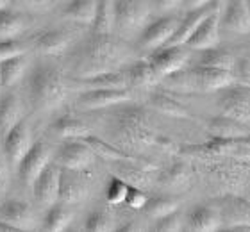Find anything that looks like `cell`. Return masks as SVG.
<instances>
[{
	"label": "cell",
	"mask_w": 250,
	"mask_h": 232,
	"mask_svg": "<svg viewBox=\"0 0 250 232\" xmlns=\"http://www.w3.org/2000/svg\"><path fill=\"white\" fill-rule=\"evenodd\" d=\"M127 61V48L111 34H93L77 57V72L81 77H89L102 72H111Z\"/></svg>",
	"instance_id": "1"
},
{
	"label": "cell",
	"mask_w": 250,
	"mask_h": 232,
	"mask_svg": "<svg viewBox=\"0 0 250 232\" xmlns=\"http://www.w3.org/2000/svg\"><path fill=\"white\" fill-rule=\"evenodd\" d=\"M29 95L36 111H50L66 98V86L61 72L50 64H38L29 77Z\"/></svg>",
	"instance_id": "2"
},
{
	"label": "cell",
	"mask_w": 250,
	"mask_h": 232,
	"mask_svg": "<svg viewBox=\"0 0 250 232\" xmlns=\"http://www.w3.org/2000/svg\"><path fill=\"white\" fill-rule=\"evenodd\" d=\"M95 152L91 150L86 141H79V139H70L66 143L61 145L58 154L54 157V163L62 168V170H77L84 171L86 168L93 165Z\"/></svg>",
	"instance_id": "3"
},
{
	"label": "cell",
	"mask_w": 250,
	"mask_h": 232,
	"mask_svg": "<svg viewBox=\"0 0 250 232\" xmlns=\"http://www.w3.org/2000/svg\"><path fill=\"white\" fill-rule=\"evenodd\" d=\"M184 77L188 79L186 83L198 91H220L234 84L232 72L218 70V68L195 66L184 73Z\"/></svg>",
	"instance_id": "4"
},
{
	"label": "cell",
	"mask_w": 250,
	"mask_h": 232,
	"mask_svg": "<svg viewBox=\"0 0 250 232\" xmlns=\"http://www.w3.org/2000/svg\"><path fill=\"white\" fill-rule=\"evenodd\" d=\"M52 161V148L43 141L32 143V147L29 148L21 161L16 165L18 168V179L21 181V184L32 186V182L36 181V177L43 171V168Z\"/></svg>",
	"instance_id": "5"
},
{
	"label": "cell",
	"mask_w": 250,
	"mask_h": 232,
	"mask_svg": "<svg viewBox=\"0 0 250 232\" xmlns=\"http://www.w3.org/2000/svg\"><path fill=\"white\" fill-rule=\"evenodd\" d=\"M148 18V5L145 0H116L115 27L120 32L138 31Z\"/></svg>",
	"instance_id": "6"
},
{
	"label": "cell",
	"mask_w": 250,
	"mask_h": 232,
	"mask_svg": "<svg viewBox=\"0 0 250 232\" xmlns=\"http://www.w3.org/2000/svg\"><path fill=\"white\" fill-rule=\"evenodd\" d=\"M59 182H61V168L50 161L31 186L38 206L50 207L52 204L59 202Z\"/></svg>",
	"instance_id": "7"
},
{
	"label": "cell",
	"mask_w": 250,
	"mask_h": 232,
	"mask_svg": "<svg viewBox=\"0 0 250 232\" xmlns=\"http://www.w3.org/2000/svg\"><path fill=\"white\" fill-rule=\"evenodd\" d=\"M32 132L27 120H20L7 134L2 138V148H4V157L9 165H18L21 157L29 152L32 147Z\"/></svg>",
	"instance_id": "8"
},
{
	"label": "cell",
	"mask_w": 250,
	"mask_h": 232,
	"mask_svg": "<svg viewBox=\"0 0 250 232\" xmlns=\"http://www.w3.org/2000/svg\"><path fill=\"white\" fill-rule=\"evenodd\" d=\"M188 57L189 56L183 48V45H165L161 48H157L146 61L150 63L154 72L163 79L181 72L186 66Z\"/></svg>",
	"instance_id": "9"
},
{
	"label": "cell",
	"mask_w": 250,
	"mask_h": 232,
	"mask_svg": "<svg viewBox=\"0 0 250 232\" xmlns=\"http://www.w3.org/2000/svg\"><path fill=\"white\" fill-rule=\"evenodd\" d=\"M148 118L143 111L138 107H132L129 111L118 116V129H120V138L124 141H129L130 145H141L148 143L152 138L148 125H146Z\"/></svg>",
	"instance_id": "10"
},
{
	"label": "cell",
	"mask_w": 250,
	"mask_h": 232,
	"mask_svg": "<svg viewBox=\"0 0 250 232\" xmlns=\"http://www.w3.org/2000/svg\"><path fill=\"white\" fill-rule=\"evenodd\" d=\"M177 16H163L159 20L146 27L140 36V48L141 50H157L168 43V40L173 36V32L179 25Z\"/></svg>",
	"instance_id": "11"
},
{
	"label": "cell",
	"mask_w": 250,
	"mask_h": 232,
	"mask_svg": "<svg viewBox=\"0 0 250 232\" xmlns=\"http://www.w3.org/2000/svg\"><path fill=\"white\" fill-rule=\"evenodd\" d=\"M129 98L130 95L125 88H91L79 95L77 104L83 109L95 111V109H105L111 107V105H116V104L127 102Z\"/></svg>",
	"instance_id": "12"
},
{
	"label": "cell",
	"mask_w": 250,
	"mask_h": 232,
	"mask_svg": "<svg viewBox=\"0 0 250 232\" xmlns=\"http://www.w3.org/2000/svg\"><path fill=\"white\" fill-rule=\"evenodd\" d=\"M229 91L220 98V107L222 114L234 118L241 124H250V95L245 86L232 88L229 86Z\"/></svg>",
	"instance_id": "13"
},
{
	"label": "cell",
	"mask_w": 250,
	"mask_h": 232,
	"mask_svg": "<svg viewBox=\"0 0 250 232\" xmlns=\"http://www.w3.org/2000/svg\"><path fill=\"white\" fill-rule=\"evenodd\" d=\"M225 31L234 34H249L250 32V7L247 0H227L222 21Z\"/></svg>",
	"instance_id": "14"
},
{
	"label": "cell",
	"mask_w": 250,
	"mask_h": 232,
	"mask_svg": "<svg viewBox=\"0 0 250 232\" xmlns=\"http://www.w3.org/2000/svg\"><path fill=\"white\" fill-rule=\"evenodd\" d=\"M218 23H220L218 9H214L213 13L197 27V31L193 32L191 38L186 42L188 48H191V50H208V48H214L220 42Z\"/></svg>",
	"instance_id": "15"
},
{
	"label": "cell",
	"mask_w": 250,
	"mask_h": 232,
	"mask_svg": "<svg viewBox=\"0 0 250 232\" xmlns=\"http://www.w3.org/2000/svg\"><path fill=\"white\" fill-rule=\"evenodd\" d=\"M72 42V34L66 29H47L34 36V48L45 56H61Z\"/></svg>",
	"instance_id": "16"
},
{
	"label": "cell",
	"mask_w": 250,
	"mask_h": 232,
	"mask_svg": "<svg viewBox=\"0 0 250 232\" xmlns=\"http://www.w3.org/2000/svg\"><path fill=\"white\" fill-rule=\"evenodd\" d=\"M214 9H218L216 4H209V5H204V7H198V9H193L188 13L186 18L179 21L177 29L173 32V36L168 40L167 45H186V42L191 38V34L197 31V27L202 23L206 18H208Z\"/></svg>",
	"instance_id": "17"
},
{
	"label": "cell",
	"mask_w": 250,
	"mask_h": 232,
	"mask_svg": "<svg viewBox=\"0 0 250 232\" xmlns=\"http://www.w3.org/2000/svg\"><path fill=\"white\" fill-rule=\"evenodd\" d=\"M0 220L9 222L11 225L20 229L21 232L31 229L32 223H34V216H32L29 204L23 200H15V198L0 204Z\"/></svg>",
	"instance_id": "18"
},
{
	"label": "cell",
	"mask_w": 250,
	"mask_h": 232,
	"mask_svg": "<svg viewBox=\"0 0 250 232\" xmlns=\"http://www.w3.org/2000/svg\"><path fill=\"white\" fill-rule=\"evenodd\" d=\"M88 195V184L79 179L77 170H62L61 168V182H59V202L62 204H77L84 200Z\"/></svg>",
	"instance_id": "19"
},
{
	"label": "cell",
	"mask_w": 250,
	"mask_h": 232,
	"mask_svg": "<svg viewBox=\"0 0 250 232\" xmlns=\"http://www.w3.org/2000/svg\"><path fill=\"white\" fill-rule=\"evenodd\" d=\"M222 214L218 209H213L209 206H197L189 212L188 223L189 229L195 232H214L222 227Z\"/></svg>",
	"instance_id": "20"
},
{
	"label": "cell",
	"mask_w": 250,
	"mask_h": 232,
	"mask_svg": "<svg viewBox=\"0 0 250 232\" xmlns=\"http://www.w3.org/2000/svg\"><path fill=\"white\" fill-rule=\"evenodd\" d=\"M208 129H209V132L213 134V138L230 139V141L245 138V136L249 134V129L245 127V124H241V122H238V120H234V118H229V116H225V114H220L216 118L209 120Z\"/></svg>",
	"instance_id": "21"
},
{
	"label": "cell",
	"mask_w": 250,
	"mask_h": 232,
	"mask_svg": "<svg viewBox=\"0 0 250 232\" xmlns=\"http://www.w3.org/2000/svg\"><path fill=\"white\" fill-rule=\"evenodd\" d=\"M27 70V57L25 54L13 56L0 61V84L4 88H13L20 83Z\"/></svg>",
	"instance_id": "22"
},
{
	"label": "cell",
	"mask_w": 250,
	"mask_h": 232,
	"mask_svg": "<svg viewBox=\"0 0 250 232\" xmlns=\"http://www.w3.org/2000/svg\"><path fill=\"white\" fill-rule=\"evenodd\" d=\"M21 120V104L16 95L9 93L0 97V136L4 138Z\"/></svg>",
	"instance_id": "23"
},
{
	"label": "cell",
	"mask_w": 250,
	"mask_h": 232,
	"mask_svg": "<svg viewBox=\"0 0 250 232\" xmlns=\"http://www.w3.org/2000/svg\"><path fill=\"white\" fill-rule=\"evenodd\" d=\"M127 83L132 84L134 88H152L156 86L161 77L154 72V68L148 61H136L127 68Z\"/></svg>",
	"instance_id": "24"
},
{
	"label": "cell",
	"mask_w": 250,
	"mask_h": 232,
	"mask_svg": "<svg viewBox=\"0 0 250 232\" xmlns=\"http://www.w3.org/2000/svg\"><path fill=\"white\" fill-rule=\"evenodd\" d=\"M64 16L68 20L91 25L97 13V0H72L64 5Z\"/></svg>",
	"instance_id": "25"
},
{
	"label": "cell",
	"mask_w": 250,
	"mask_h": 232,
	"mask_svg": "<svg viewBox=\"0 0 250 232\" xmlns=\"http://www.w3.org/2000/svg\"><path fill=\"white\" fill-rule=\"evenodd\" d=\"M77 81L88 86V89L91 88H127V75L125 72H118V70H111V72H102L97 75H89V77H79Z\"/></svg>",
	"instance_id": "26"
},
{
	"label": "cell",
	"mask_w": 250,
	"mask_h": 232,
	"mask_svg": "<svg viewBox=\"0 0 250 232\" xmlns=\"http://www.w3.org/2000/svg\"><path fill=\"white\" fill-rule=\"evenodd\" d=\"M72 211L68 209V204H62V202H56L48 207L47 214H45V222H43V227L48 232H62L66 231L70 222H72Z\"/></svg>",
	"instance_id": "27"
},
{
	"label": "cell",
	"mask_w": 250,
	"mask_h": 232,
	"mask_svg": "<svg viewBox=\"0 0 250 232\" xmlns=\"http://www.w3.org/2000/svg\"><path fill=\"white\" fill-rule=\"evenodd\" d=\"M93 34H111L115 29V2L113 0H97V13L91 23Z\"/></svg>",
	"instance_id": "28"
},
{
	"label": "cell",
	"mask_w": 250,
	"mask_h": 232,
	"mask_svg": "<svg viewBox=\"0 0 250 232\" xmlns=\"http://www.w3.org/2000/svg\"><path fill=\"white\" fill-rule=\"evenodd\" d=\"M202 56L197 61V66H206V68H218V70H227L232 72L234 66V57L227 54L225 50H218L216 46L214 48H208V50H200Z\"/></svg>",
	"instance_id": "29"
},
{
	"label": "cell",
	"mask_w": 250,
	"mask_h": 232,
	"mask_svg": "<svg viewBox=\"0 0 250 232\" xmlns=\"http://www.w3.org/2000/svg\"><path fill=\"white\" fill-rule=\"evenodd\" d=\"M52 130L61 138H84L89 134V127L81 120L73 118V116H61L56 120V124L52 125Z\"/></svg>",
	"instance_id": "30"
},
{
	"label": "cell",
	"mask_w": 250,
	"mask_h": 232,
	"mask_svg": "<svg viewBox=\"0 0 250 232\" xmlns=\"http://www.w3.org/2000/svg\"><path fill=\"white\" fill-rule=\"evenodd\" d=\"M84 141L91 147V150L95 152V155H100V157H104V159H113V161H129V163H134V157H130V155L124 154L120 152L118 148H115L113 145L105 143L102 139L99 138H93V136H84Z\"/></svg>",
	"instance_id": "31"
},
{
	"label": "cell",
	"mask_w": 250,
	"mask_h": 232,
	"mask_svg": "<svg viewBox=\"0 0 250 232\" xmlns=\"http://www.w3.org/2000/svg\"><path fill=\"white\" fill-rule=\"evenodd\" d=\"M23 31V18L20 13L7 7L0 9V38H16Z\"/></svg>",
	"instance_id": "32"
},
{
	"label": "cell",
	"mask_w": 250,
	"mask_h": 232,
	"mask_svg": "<svg viewBox=\"0 0 250 232\" xmlns=\"http://www.w3.org/2000/svg\"><path fill=\"white\" fill-rule=\"evenodd\" d=\"M150 104L154 109L165 114H170V116H177V118H188L189 116V113L186 111L183 104H179L175 98L168 97L165 93H154L150 98Z\"/></svg>",
	"instance_id": "33"
},
{
	"label": "cell",
	"mask_w": 250,
	"mask_h": 232,
	"mask_svg": "<svg viewBox=\"0 0 250 232\" xmlns=\"http://www.w3.org/2000/svg\"><path fill=\"white\" fill-rule=\"evenodd\" d=\"M146 211V214L150 218H161L167 216L170 212L177 211V202L172 198H165V196H156V198H148L143 207Z\"/></svg>",
	"instance_id": "34"
},
{
	"label": "cell",
	"mask_w": 250,
	"mask_h": 232,
	"mask_svg": "<svg viewBox=\"0 0 250 232\" xmlns=\"http://www.w3.org/2000/svg\"><path fill=\"white\" fill-rule=\"evenodd\" d=\"M113 216L107 211H93L86 220L84 229L88 232H109L115 229Z\"/></svg>",
	"instance_id": "35"
},
{
	"label": "cell",
	"mask_w": 250,
	"mask_h": 232,
	"mask_svg": "<svg viewBox=\"0 0 250 232\" xmlns=\"http://www.w3.org/2000/svg\"><path fill=\"white\" fill-rule=\"evenodd\" d=\"M129 186L124 179L120 177H113L107 184V190H105V200L109 202L111 206H120L125 202V196H127V191H129Z\"/></svg>",
	"instance_id": "36"
},
{
	"label": "cell",
	"mask_w": 250,
	"mask_h": 232,
	"mask_svg": "<svg viewBox=\"0 0 250 232\" xmlns=\"http://www.w3.org/2000/svg\"><path fill=\"white\" fill-rule=\"evenodd\" d=\"M232 75H234V83L240 86H245L250 89V59L249 57H240L234 61L232 66Z\"/></svg>",
	"instance_id": "37"
},
{
	"label": "cell",
	"mask_w": 250,
	"mask_h": 232,
	"mask_svg": "<svg viewBox=\"0 0 250 232\" xmlns=\"http://www.w3.org/2000/svg\"><path fill=\"white\" fill-rule=\"evenodd\" d=\"M181 229H183L181 214H179L177 211H173V212H170V214H167V216L157 218L154 231H157V232H179Z\"/></svg>",
	"instance_id": "38"
},
{
	"label": "cell",
	"mask_w": 250,
	"mask_h": 232,
	"mask_svg": "<svg viewBox=\"0 0 250 232\" xmlns=\"http://www.w3.org/2000/svg\"><path fill=\"white\" fill-rule=\"evenodd\" d=\"M120 179H124V181L127 182V184H130V186L148 184V175L145 173V168H140V170H136L134 166L122 168V170H120Z\"/></svg>",
	"instance_id": "39"
},
{
	"label": "cell",
	"mask_w": 250,
	"mask_h": 232,
	"mask_svg": "<svg viewBox=\"0 0 250 232\" xmlns=\"http://www.w3.org/2000/svg\"><path fill=\"white\" fill-rule=\"evenodd\" d=\"M20 54H25V48H23V45L20 42H16L15 38L0 40V61L13 56H20Z\"/></svg>",
	"instance_id": "40"
},
{
	"label": "cell",
	"mask_w": 250,
	"mask_h": 232,
	"mask_svg": "<svg viewBox=\"0 0 250 232\" xmlns=\"http://www.w3.org/2000/svg\"><path fill=\"white\" fill-rule=\"evenodd\" d=\"M146 200H148V196H146L138 186H129V191H127V196H125L124 204H127L130 209H143Z\"/></svg>",
	"instance_id": "41"
},
{
	"label": "cell",
	"mask_w": 250,
	"mask_h": 232,
	"mask_svg": "<svg viewBox=\"0 0 250 232\" xmlns=\"http://www.w3.org/2000/svg\"><path fill=\"white\" fill-rule=\"evenodd\" d=\"M184 181H186V168H184L183 165L172 166V170H168L167 177H165V182L170 186L183 184Z\"/></svg>",
	"instance_id": "42"
},
{
	"label": "cell",
	"mask_w": 250,
	"mask_h": 232,
	"mask_svg": "<svg viewBox=\"0 0 250 232\" xmlns=\"http://www.w3.org/2000/svg\"><path fill=\"white\" fill-rule=\"evenodd\" d=\"M154 5H156L159 11L167 13V11L181 7V5H183V0H154Z\"/></svg>",
	"instance_id": "43"
},
{
	"label": "cell",
	"mask_w": 250,
	"mask_h": 232,
	"mask_svg": "<svg viewBox=\"0 0 250 232\" xmlns=\"http://www.w3.org/2000/svg\"><path fill=\"white\" fill-rule=\"evenodd\" d=\"M213 4V0H183V7L188 11L198 9V7H204V5Z\"/></svg>",
	"instance_id": "44"
},
{
	"label": "cell",
	"mask_w": 250,
	"mask_h": 232,
	"mask_svg": "<svg viewBox=\"0 0 250 232\" xmlns=\"http://www.w3.org/2000/svg\"><path fill=\"white\" fill-rule=\"evenodd\" d=\"M0 232H21L18 227L15 225H11L9 222H5V220H0Z\"/></svg>",
	"instance_id": "45"
},
{
	"label": "cell",
	"mask_w": 250,
	"mask_h": 232,
	"mask_svg": "<svg viewBox=\"0 0 250 232\" xmlns=\"http://www.w3.org/2000/svg\"><path fill=\"white\" fill-rule=\"evenodd\" d=\"M5 181H7V168H5L2 157H0V188L5 184Z\"/></svg>",
	"instance_id": "46"
},
{
	"label": "cell",
	"mask_w": 250,
	"mask_h": 232,
	"mask_svg": "<svg viewBox=\"0 0 250 232\" xmlns=\"http://www.w3.org/2000/svg\"><path fill=\"white\" fill-rule=\"evenodd\" d=\"M16 2H21V4H42L45 0H16Z\"/></svg>",
	"instance_id": "47"
},
{
	"label": "cell",
	"mask_w": 250,
	"mask_h": 232,
	"mask_svg": "<svg viewBox=\"0 0 250 232\" xmlns=\"http://www.w3.org/2000/svg\"><path fill=\"white\" fill-rule=\"evenodd\" d=\"M7 4H9V0H0V9H2V7H7Z\"/></svg>",
	"instance_id": "48"
},
{
	"label": "cell",
	"mask_w": 250,
	"mask_h": 232,
	"mask_svg": "<svg viewBox=\"0 0 250 232\" xmlns=\"http://www.w3.org/2000/svg\"><path fill=\"white\" fill-rule=\"evenodd\" d=\"M247 4H249V7H250V0H247Z\"/></svg>",
	"instance_id": "49"
},
{
	"label": "cell",
	"mask_w": 250,
	"mask_h": 232,
	"mask_svg": "<svg viewBox=\"0 0 250 232\" xmlns=\"http://www.w3.org/2000/svg\"><path fill=\"white\" fill-rule=\"evenodd\" d=\"M0 86H2V84H0Z\"/></svg>",
	"instance_id": "50"
}]
</instances>
